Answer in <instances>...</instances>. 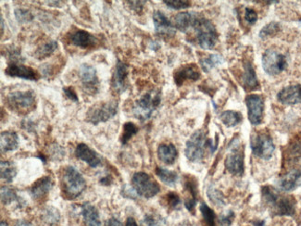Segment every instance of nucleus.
Returning a JSON list of instances; mask_svg holds the SVG:
<instances>
[{
  "label": "nucleus",
  "instance_id": "f257e3e1",
  "mask_svg": "<svg viewBox=\"0 0 301 226\" xmlns=\"http://www.w3.org/2000/svg\"><path fill=\"white\" fill-rule=\"evenodd\" d=\"M262 196L263 201L277 215L291 216L296 212V199L290 196H280V194L272 187H262Z\"/></svg>",
  "mask_w": 301,
  "mask_h": 226
},
{
  "label": "nucleus",
  "instance_id": "f03ea898",
  "mask_svg": "<svg viewBox=\"0 0 301 226\" xmlns=\"http://www.w3.org/2000/svg\"><path fill=\"white\" fill-rule=\"evenodd\" d=\"M61 188L66 197L74 199L80 197L86 189V181L74 166H67L60 177Z\"/></svg>",
  "mask_w": 301,
  "mask_h": 226
},
{
  "label": "nucleus",
  "instance_id": "7ed1b4c3",
  "mask_svg": "<svg viewBox=\"0 0 301 226\" xmlns=\"http://www.w3.org/2000/svg\"><path fill=\"white\" fill-rule=\"evenodd\" d=\"M192 29L195 30L198 43L204 50H213L218 41V33L211 20L197 15Z\"/></svg>",
  "mask_w": 301,
  "mask_h": 226
},
{
  "label": "nucleus",
  "instance_id": "20e7f679",
  "mask_svg": "<svg viewBox=\"0 0 301 226\" xmlns=\"http://www.w3.org/2000/svg\"><path fill=\"white\" fill-rule=\"evenodd\" d=\"M6 105L11 111L17 114H28L35 107V92L32 90L10 92L6 97Z\"/></svg>",
  "mask_w": 301,
  "mask_h": 226
},
{
  "label": "nucleus",
  "instance_id": "39448f33",
  "mask_svg": "<svg viewBox=\"0 0 301 226\" xmlns=\"http://www.w3.org/2000/svg\"><path fill=\"white\" fill-rule=\"evenodd\" d=\"M161 102V95L159 91L151 90L144 94L140 99L136 100L133 108V113L135 118L141 122H145L152 116Z\"/></svg>",
  "mask_w": 301,
  "mask_h": 226
},
{
  "label": "nucleus",
  "instance_id": "423d86ee",
  "mask_svg": "<svg viewBox=\"0 0 301 226\" xmlns=\"http://www.w3.org/2000/svg\"><path fill=\"white\" fill-rule=\"evenodd\" d=\"M209 140L202 130H198L193 133L186 144V157L192 163L202 161L205 156V150L209 148Z\"/></svg>",
  "mask_w": 301,
  "mask_h": 226
},
{
  "label": "nucleus",
  "instance_id": "0eeeda50",
  "mask_svg": "<svg viewBox=\"0 0 301 226\" xmlns=\"http://www.w3.org/2000/svg\"><path fill=\"white\" fill-rule=\"evenodd\" d=\"M132 187L138 196L145 198L154 197L160 191V187L158 182L146 172H136L133 174Z\"/></svg>",
  "mask_w": 301,
  "mask_h": 226
},
{
  "label": "nucleus",
  "instance_id": "6e6552de",
  "mask_svg": "<svg viewBox=\"0 0 301 226\" xmlns=\"http://www.w3.org/2000/svg\"><path fill=\"white\" fill-rule=\"evenodd\" d=\"M118 111L117 101H107L104 103L97 104L89 108L86 113V121L89 123L97 125L99 123H106L113 118Z\"/></svg>",
  "mask_w": 301,
  "mask_h": 226
},
{
  "label": "nucleus",
  "instance_id": "1a4fd4ad",
  "mask_svg": "<svg viewBox=\"0 0 301 226\" xmlns=\"http://www.w3.org/2000/svg\"><path fill=\"white\" fill-rule=\"evenodd\" d=\"M262 62L264 72L271 76L281 74L287 66L286 56L274 49H268L263 53Z\"/></svg>",
  "mask_w": 301,
  "mask_h": 226
},
{
  "label": "nucleus",
  "instance_id": "9d476101",
  "mask_svg": "<svg viewBox=\"0 0 301 226\" xmlns=\"http://www.w3.org/2000/svg\"><path fill=\"white\" fill-rule=\"evenodd\" d=\"M250 148L253 154L262 160H270L275 150L272 138L266 133H253L250 138Z\"/></svg>",
  "mask_w": 301,
  "mask_h": 226
},
{
  "label": "nucleus",
  "instance_id": "9b49d317",
  "mask_svg": "<svg viewBox=\"0 0 301 226\" xmlns=\"http://www.w3.org/2000/svg\"><path fill=\"white\" fill-rule=\"evenodd\" d=\"M244 152L241 146L238 144L237 139H234L230 144V152L228 153L225 160V167L228 172L234 175L241 176L245 172Z\"/></svg>",
  "mask_w": 301,
  "mask_h": 226
},
{
  "label": "nucleus",
  "instance_id": "f8f14e48",
  "mask_svg": "<svg viewBox=\"0 0 301 226\" xmlns=\"http://www.w3.org/2000/svg\"><path fill=\"white\" fill-rule=\"evenodd\" d=\"M79 77L84 92L90 95H95L99 92V77L97 71L92 65L82 64L79 68Z\"/></svg>",
  "mask_w": 301,
  "mask_h": 226
},
{
  "label": "nucleus",
  "instance_id": "ddd939ff",
  "mask_svg": "<svg viewBox=\"0 0 301 226\" xmlns=\"http://www.w3.org/2000/svg\"><path fill=\"white\" fill-rule=\"evenodd\" d=\"M246 104L248 113V120L252 125L261 124L263 120L264 111V100L261 96L251 94L246 99Z\"/></svg>",
  "mask_w": 301,
  "mask_h": 226
},
{
  "label": "nucleus",
  "instance_id": "4468645a",
  "mask_svg": "<svg viewBox=\"0 0 301 226\" xmlns=\"http://www.w3.org/2000/svg\"><path fill=\"white\" fill-rule=\"evenodd\" d=\"M70 41L74 47L86 50L96 48L99 44V40L87 31L76 30L70 36Z\"/></svg>",
  "mask_w": 301,
  "mask_h": 226
},
{
  "label": "nucleus",
  "instance_id": "2eb2a0df",
  "mask_svg": "<svg viewBox=\"0 0 301 226\" xmlns=\"http://www.w3.org/2000/svg\"><path fill=\"white\" fill-rule=\"evenodd\" d=\"M4 73L10 77H18L29 81H37L39 79V74L35 70L20 63H9Z\"/></svg>",
  "mask_w": 301,
  "mask_h": 226
},
{
  "label": "nucleus",
  "instance_id": "dca6fc26",
  "mask_svg": "<svg viewBox=\"0 0 301 226\" xmlns=\"http://www.w3.org/2000/svg\"><path fill=\"white\" fill-rule=\"evenodd\" d=\"M153 21L156 33L163 38H171L175 35V28L161 11L154 12Z\"/></svg>",
  "mask_w": 301,
  "mask_h": 226
},
{
  "label": "nucleus",
  "instance_id": "f3484780",
  "mask_svg": "<svg viewBox=\"0 0 301 226\" xmlns=\"http://www.w3.org/2000/svg\"><path fill=\"white\" fill-rule=\"evenodd\" d=\"M127 77H128V67L126 64L121 60H117L115 66L111 85L115 92L121 94L127 88Z\"/></svg>",
  "mask_w": 301,
  "mask_h": 226
},
{
  "label": "nucleus",
  "instance_id": "a211bd4d",
  "mask_svg": "<svg viewBox=\"0 0 301 226\" xmlns=\"http://www.w3.org/2000/svg\"><path fill=\"white\" fill-rule=\"evenodd\" d=\"M174 82L178 86H182L186 82H196L200 78V73L195 64L186 65L176 70L174 73Z\"/></svg>",
  "mask_w": 301,
  "mask_h": 226
},
{
  "label": "nucleus",
  "instance_id": "6ab92c4d",
  "mask_svg": "<svg viewBox=\"0 0 301 226\" xmlns=\"http://www.w3.org/2000/svg\"><path fill=\"white\" fill-rule=\"evenodd\" d=\"M277 99L284 105H296L301 103V84H293L284 87L277 94Z\"/></svg>",
  "mask_w": 301,
  "mask_h": 226
},
{
  "label": "nucleus",
  "instance_id": "aec40b11",
  "mask_svg": "<svg viewBox=\"0 0 301 226\" xmlns=\"http://www.w3.org/2000/svg\"><path fill=\"white\" fill-rule=\"evenodd\" d=\"M75 156L87 163L90 167L97 168L101 164V157L99 154L84 143H81L75 148Z\"/></svg>",
  "mask_w": 301,
  "mask_h": 226
},
{
  "label": "nucleus",
  "instance_id": "412c9836",
  "mask_svg": "<svg viewBox=\"0 0 301 226\" xmlns=\"http://www.w3.org/2000/svg\"><path fill=\"white\" fill-rule=\"evenodd\" d=\"M301 186V170L295 169L280 178L278 187L285 192L293 191Z\"/></svg>",
  "mask_w": 301,
  "mask_h": 226
},
{
  "label": "nucleus",
  "instance_id": "4be33fe9",
  "mask_svg": "<svg viewBox=\"0 0 301 226\" xmlns=\"http://www.w3.org/2000/svg\"><path fill=\"white\" fill-rule=\"evenodd\" d=\"M184 189L189 193L190 197L184 202V206L190 212H195V208L198 202V186L197 180L193 176L187 175L183 181Z\"/></svg>",
  "mask_w": 301,
  "mask_h": 226
},
{
  "label": "nucleus",
  "instance_id": "5701e85b",
  "mask_svg": "<svg viewBox=\"0 0 301 226\" xmlns=\"http://www.w3.org/2000/svg\"><path fill=\"white\" fill-rule=\"evenodd\" d=\"M52 187H53V181L51 177H42L31 187L30 195L35 200H41L50 193Z\"/></svg>",
  "mask_w": 301,
  "mask_h": 226
},
{
  "label": "nucleus",
  "instance_id": "b1692460",
  "mask_svg": "<svg viewBox=\"0 0 301 226\" xmlns=\"http://www.w3.org/2000/svg\"><path fill=\"white\" fill-rule=\"evenodd\" d=\"M242 84L244 88L248 91L257 90L260 87L256 72L249 61L244 63V72L242 75Z\"/></svg>",
  "mask_w": 301,
  "mask_h": 226
},
{
  "label": "nucleus",
  "instance_id": "393cba45",
  "mask_svg": "<svg viewBox=\"0 0 301 226\" xmlns=\"http://www.w3.org/2000/svg\"><path fill=\"white\" fill-rule=\"evenodd\" d=\"M81 214L86 226H101V221L98 209L90 203H84L81 206Z\"/></svg>",
  "mask_w": 301,
  "mask_h": 226
},
{
  "label": "nucleus",
  "instance_id": "a878e982",
  "mask_svg": "<svg viewBox=\"0 0 301 226\" xmlns=\"http://www.w3.org/2000/svg\"><path fill=\"white\" fill-rule=\"evenodd\" d=\"M198 13L195 12H181L178 13L174 17V25L179 31L186 33L188 30L193 28V25L195 24V20L197 18Z\"/></svg>",
  "mask_w": 301,
  "mask_h": 226
},
{
  "label": "nucleus",
  "instance_id": "bb28decb",
  "mask_svg": "<svg viewBox=\"0 0 301 226\" xmlns=\"http://www.w3.org/2000/svg\"><path fill=\"white\" fill-rule=\"evenodd\" d=\"M1 152L14 151L19 147V137L13 131H5L1 133Z\"/></svg>",
  "mask_w": 301,
  "mask_h": 226
},
{
  "label": "nucleus",
  "instance_id": "cd10ccee",
  "mask_svg": "<svg viewBox=\"0 0 301 226\" xmlns=\"http://www.w3.org/2000/svg\"><path fill=\"white\" fill-rule=\"evenodd\" d=\"M158 157L163 163L172 165L177 159V149L173 144H161L158 148Z\"/></svg>",
  "mask_w": 301,
  "mask_h": 226
},
{
  "label": "nucleus",
  "instance_id": "c85d7f7f",
  "mask_svg": "<svg viewBox=\"0 0 301 226\" xmlns=\"http://www.w3.org/2000/svg\"><path fill=\"white\" fill-rule=\"evenodd\" d=\"M156 174L159 180L168 187H174L178 181V173L166 168H156Z\"/></svg>",
  "mask_w": 301,
  "mask_h": 226
},
{
  "label": "nucleus",
  "instance_id": "c756f323",
  "mask_svg": "<svg viewBox=\"0 0 301 226\" xmlns=\"http://www.w3.org/2000/svg\"><path fill=\"white\" fill-rule=\"evenodd\" d=\"M222 123L227 127H235L243 121L242 114L238 111L226 110L220 116Z\"/></svg>",
  "mask_w": 301,
  "mask_h": 226
},
{
  "label": "nucleus",
  "instance_id": "7c9ffc66",
  "mask_svg": "<svg viewBox=\"0 0 301 226\" xmlns=\"http://www.w3.org/2000/svg\"><path fill=\"white\" fill-rule=\"evenodd\" d=\"M1 180L11 183L17 175V170L14 163L9 161H1Z\"/></svg>",
  "mask_w": 301,
  "mask_h": 226
},
{
  "label": "nucleus",
  "instance_id": "2f4dec72",
  "mask_svg": "<svg viewBox=\"0 0 301 226\" xmlns=\"http://www.w3.org/2000/svg\"><path fill=\"white\" fill-rule=\"evenodd\" d=\"M58 49V43L55 40H50L45 42L35 51V57L38 59H44L49 58L50 55L54 53L55 50Z\"/></svg>",
  "mask_w": 301,
  "mask_h": 226
},
{
  "label": "nucleus",
  "instance_id": "473e14b6",
  "mask_svg": "<svg viewBox=\"0 0 301 226\" xmlns=\"http://www.w3.org/2000/svg\"><path fill=\"white\" fill-rule=\"evenodd\" d=\"M200 65L204 72H210L211 70L217 67L218 65L223 62L222 56L218 54L207 55V57L200 59Z\"/></svg>",
  "mask_w": 301,
  "mask_h": 226
},
{
  "label": "nucleus",
  "instance_id": "72a5a7b5",
  "mask_svg": "<svg viewBox=\"0 0 301 226\" xmlns=\"http://www.w3.org/2000/svg\"><path fill=\"white\" fill-rule=\"evenodd\" d=\"M20 198L14 189L8 187H1V202L3 205H10L13 202H20Z\"/></svg>",
  "mask_w": 301,
  "mask_h": 226
},
{
  "label": "nucleus",
  "instance_id": "f704fd0d",
  "mask_svg": "<svg viewBox=\"0 0 301 226\" xmlns=\"http://www.w3.org/2000/svg\"><path fill=\"white\" fill-rule=\"evenodd\" d=\"M138 131L139 128L134 123H131V122L124 123V127H123V133L121 137V141L123 143V145H125L126 143L128 142L133 135H135L136 133H138Z\"/></svg>",
  "mask_w": 301,
  "mask_h": 226
},
{
  "label": "nucleus",
  "instance_id": "c9c22d12",
  "mask_svg": "<svg viewBox=\"0 0 301 226\" xmlns=\"http://www.w3.org/2000/svg\"><path fill=\"white\" fill-rule=\"evenodd\" d=\"M207 195L210 200L216 206L222 207L225 205V198L223 197L222 192L219 191L213 186L207 187Z\"/></svg>",
  "mask_w": 301,
  "mask_h": 226
},
{
  "label": "nucleus",
  "instance_id": "e433bc0d",
  "mask_svg": "<svg viewBox=\"0 0 301 226\" xmlns=\"http://www.w3.org/2000/svg\"><path fill=\"white\" fill-rule=\"evenodd\" d=\"M199 210H200L201 214H202L205 226H215L216 216H215V213H214L213 210L205 203L200 204Z\"/></svg>",
  "mask_w": 301,
  "mask_h": 226
},
{
  "label": "nucleus",
  "instance_id": "4c0bfd02",
  "mask_svg": "<svg viewBox=\"0 0 301 226\" xmlns=\"http://www.w3.org/2000/svg\"><path fill=\"white\" fill-rule=\"evenodd\" d=\"M280 29H281V26H280V25L278 22L272 21V22L265 25L261 30L259 35H260V37L262 39H266L268 37H271V36L276 35L277 33L280 32Z\"/></svg>",
  "mask_w": 301,
  "mask_h": 226
},
{
  "label": "nucleus",
  "instance_id": "58836bf2",
  "mask_svg": "<svg viewBox=\"0 0 301 226\" xmlns=\"http://www.w3.org/2000/svg\"><path fill=\"white\" fill-rule=\"evenodd\" d=\"M60 214L57 209L53 207H47L43 211V220L49 224H55L59 221Z\"/></svg>",
  "mask_w": 301,
  "mask_h": 226
},
{
  "label": "nucleus",
  "instance_id": "ea45409f",
  "mask_svg": "<svg viewBox=\"0 0 301 226\" xmlns=\"http://www.w3.org/2000/svg\"><path fill=\"white\" fill-rule=\"evenodd\" d=\"M165 221L163 217L154 213H148L144 217L142 226H164Z\"/></svg>",
  "mask_w": 301,
  "mask_h": 226
},
{
  "label": "nucleus",
  "instance_id": "a19ab883",
  "mask_svg": "<svg viewBox=\"0 0 301 226\" xmlns=\"http://www.w3.org/2000/svg\"><path fill=\"white\" fill-rule=\"evenodd\" d=\"M164 201H165V204L167 205L169 209H171V210L179 209L180 205H181V198L176 193H173V192L168 193L165 196Z\"/></svg>",
  "mask_w": 301,
  "mask_h": 226
},
{
  "label": "nucleus",
  "instance_id": "79ce46f5",
  "mask_svg": "<svg viewBox=\"0 0 301 226\" xmlns=\"http://www.w3.org/2000/svg\"><path fill=\"white\" fill-rule=\"evenodd\" d=\"M163 3L170 9L175 10H184L191 6V2L188 0H164Z\"/></svg>",
  "mask_w": 301,
  "mask_h": 226
},
{
  "label": "nucleus",
  "instance_id": "37998d69",
  "mask_svg": "<svg viewBox=\"0 0 301 226\" xmlns=\"http://www.w3.org/2000/svg\"><path fill=\"white\" fill-rule=\"evenodd\" d=\"M9 49H6L7 50V57L11 60L10 63H18L16 61H19L21 59V55H20V51L18 48H16L14 46H9Z\"/></svg>",
  "mask_w": 301,
  "mask_h": 226
},
{
  "label": "nucleus",
  "instance_id": "c03bdc74",
  "mask_svg": "<svg viewBox=\"0 0 301 226\" xmlns=\"http://www.w3.org/2000/svg\"><path fill=\"white\" fill-rule=\"evenodd\" d=\"M15 16L19 22H27L33 19L32 13L29 10H25V9L15 10Z\"/></svg>",
  "mask_w": 301,
  "mask_h": 226
},
{
  "label": "nucleus",
  "instance_id": "a18cd8bd",
  "mask_svg": "<svg viewBox=\"0 0 301 226\" xmlns=\"http://www.w3.org/2000/svg\"><path fill=\"white\" fill-rule=\"evenodd\" d=\"M235 218V213L232 211H228L226 213H223L219 219V222L222 226H231Z\"/></svg>",
  "mask_w": 301,
  "mask_h": 226
},
{
  "label": "nucleus",
  "instance_id": "49530a36",
  "mask_svg": "<svg viewBox=\"0 0 301 226\" xmlns=\"http://www.w3.org/2000/svg\"><path fill=\"white\" fill-rule=\"evenodd\" d=\"M245 20H247L248 24L254 25L258 20L257 12L250 8H246L245 10Z\"/></svg>",
  "mask_w": 301,
  "mask_h": 226
},
{
  "label": "nucleus",
  "instance_id": "de8ad7c7",
  "mask_svg": "<svg viewBox=\"0 0 301 226\" xmlns=\"http://www.w3.org/2000/svg\"><path fill=\"white\" fill-rule=\"evenodd\" d=\"M63 92H64L65 96L70 99V100H72V101H74V102H78V96H77V94L75 92V90H74L73 87H64L63 88Z\"/></svg>",
  "mask_w": 301,
  "mask_h": 226
},
{
  "label": "nucleus",
  "instance_id": "09e8293b",
  "mask_svg": "<svg viewBox=\"0 0 301 226\" xmlns=\"http://www.w3.org/2000/svg\"><path fill=\"white\" fill-rule=\"evenodd\" d=\"M126 3H128L131 10L135 12H139L143 10V6L146 3V1H127Z\"/></svg>",
  "mask_w": 301,
  "mask_h": 226
},
{
  "label": "nucleus",
  "instance_id": "8fccbe9b",
  "mask_svg": "<svg viewBox=\"0 0 301 226\" xmlns=\"http://www.w3.org/2000/svg\"><path fill=\"white\" fill-rule=\"evenodd\" d=\"M122 194L124 195V197H131V198H133L134 196H136V195H137V194H136V192H135V190L133 189V187L128 188L127 186H125V187H123Z\"/></svg>",
  "mask_w": 301,
  "mask_h": 226
},
{
  "label": "nucleus",
  "instance_id": "3c124183",
  "mask_svg": "<svg viewBox=\"0 0 301 226\" xmlns=\"http://www.w3.org/2000/svg\"><path fill=\"white\" fill-rule=\"evenodd\" d=\"M105 226H123L122 222L117 220L116 218H110L109 219L107 222H106V225Z\"/></svg>",
  "mask_w": 301,
  "mask_h": 226
},
{
  "label": "nucleus",
  "instance_id": "603ef678",
  "mask_svg": "<svg viewBox=\"0 0 301 226\" xmlns=\"http://www.w3.org/2000/svg\"><path fill=\"white\" fill-rule=\"evenodd\" d=\"M112 183V178L107 175V176L103 177L102 179H100V184L105 185V186H109Z\"/></svg>",
  "mask_w": 301,
  "mask_h": 226
},
{
  "label": "nucleus",
  "instance_id": "864d4df0",
  "mask_svg": "<svg viewBox=\"0 0 301 226\" xmlns=\"http://www.w3.org/2000/svg\"><path fill=\"white\" fill-rule=\"evenodd\" d=\"M125 226H138V224L136 223V221L133 218L129 217L127 221H126V223H125Z\"/></svg>",
  "mask_w": 301,
  "mask_h": 226
},
{
  "label": "nucleus",
  "instance_id": "5fc2aeb1",
  "mask_svg": "<svg viewBox=\"0 0 301 226\" xmlns=\"http://www.w3.org/2000/svg\"><path fill=\"white\" fill-rule=\"evenodd\" d=\"M15 226H33L31 223H30L29 221H19L17 223H16V225Z\"/></svg>",
  "mask_w": 301,
  "mask_h": 226
},
{
  "label": "nucleus",
  "instance_id": "6e6d98bb",
  "mask_svg": "<svg viewBox=\"0 0 301 226\" xmlns=\"http://www.w3.org/2000/svg\"><path fill=\"white\" fill-rule=\"evenodd\" d=\"M4 33V19L1 17V34Z\"/></svg>",
  "mask_w": 301,
  "mask_h": 226
},
{
  "label": "nucleus",
  "instance_id": "4d7b16f0",
  "mask_svg": "<svg viewBox=\"0 0 301 226\" xmlns=\"http://www.w3.org/2000/svg\"><path fill=\"white\" fill-rule=\"evenodd\" d=\"M177 226H191L190 225V224H188V223H187V222H183V223H182V224H179V225Z\"/></svg>",
  "mask_w": 301,
  "mask_h": 226
},
{
  "label": "nucleus",
  "instance_id": "13d9d810",
  "mask_svg": "<svg viewBox=\"0 0 301 226\" xmlns=\"http://www.w3.org/2000/svg\"><path fill=\"white\" fill-rule=\"evenodd\" d=\"M1 226H8V224H7V222H6V221H1Z\"/></svg>",
  "mask_w": 301,
  "mask_h": 226
}]
</instances>
